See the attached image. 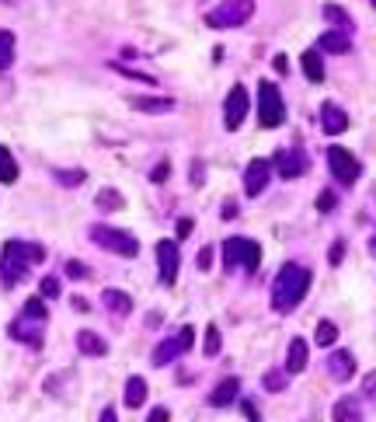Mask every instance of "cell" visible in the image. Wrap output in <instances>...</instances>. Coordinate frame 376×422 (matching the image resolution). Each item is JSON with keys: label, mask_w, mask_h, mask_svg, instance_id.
<instances>
[{"label": "cell", "mask_w": 376, "mask_h": 422, "mask_svg": "<svg viewBox=\"0 0 376 422\" xmlns=\"http://www.w3.org/2000/svg\"><path fill=\"white\" fill-rule=\"evenodd\" d=\"M268 175H272V161H265V157H254V161L247 164V171H244V192H247V195H258V192H265V185H268Z\"/></svg>", "instance_id": "7c38bea8"}, {"label": "cell", "mask_w": 376, "mask_h": 422, "mask_svg": "<svg viewBox=\"0 0 376 422\" xmlns=\"http://www.w3.org/2000/svg\"><path fill=\"white\" fill-rule=\"evenodd\" d=\"M300 370H306V342L293 339L286 349V373H300Z\"/></svg>", "instance_id": "ffe728a7"}, {"label": "cell", "mask_w": 376, "mask_h": 422, "mask_svg": "<svg viewBox=\"0 0 376 422\" xmlns=\"http://www.w3.org/2000/svg\"><path fill=\"white\" fill-rule=\"evenodd\" d=\"M95 202H98V209H108V213H112V209H122V206H126V199H122L119 188H101Z\"/></svg>", "instance_id": "4316f807"}, {"label": "cell", "mask_w": 376, "mask_h": 422, "mask_svg": "<svg viewBox=\"0 0 376 422\" xmlns=\"http://www.w3.org/2000/svg\"><path fill=\"white\" fill-rule=\"evenodd\" d=\"M101 422H119V415H115V408H112V405L101 412Z\"/></svg>", "instance_id": "c3c4849f"}, {"label": "cell", "mask_w": 376, "mask_h": 422, "mask_svg": "<svg viewBox=\"0 0 376 422\" xmlns=\"http://www.w3.org/2000/svg\"><path fill=\"white\" fill-rule=\"evenodd\" d=\"M167 175H171V161H161V164L150 171V181H157V185H161V181H167Z\"/></svg>", "instance_id": "74e56055"}, {"label": "cell", "mask_w": 376, "mask_h": 422, "mask_svg": "<svg viewBox=\"0 0 376 422\" xmlns=\"http://www.w3.org/2000/svg\"><path fill=\"white\" fill-rule=\"evenodd\" d=\"M178 262H181L178 245H174V241H157V266H161V283H164V286H174V279H178Z\"/></svg>", "instance_id": "8fae6325"}, {"label": "cell", "mask_w": 376, "mask_h": 422, "mask_svg": "<svg viewBox=\"0 0 376 422\" xmlns=\"http://www.w3.org/2000/svg\"><path fill=\"white\" fill-rule=\"evenodd\" d=\"M84 178H88V175L77 171V168H74V171H56V181H60V185H81Z\"/></svg>", "instance_id": "836d02e7"}, {"label": "cell", "mask_w": 376, "mask_h": 422, "mask_svg": "<svg viewBox=\"0 0 376 422\" xmlns=\"http://www.w3.org/2000/svg\"><path fill=\"white\" fill-rule=\"evenodd\" d=\"M192 339H195V328H192V325H185L178 335L164 339V342L154 349V366H167V363H174L178 356H185V352L192 349Z\"/></svg>", "instance_id": "52a82bcc"}, {"label": "cell", "mask_w": 376, "mask_h": 422, "mask_svg": "<svg viewBox=\"0 0 376 422\" xmlns=\"http://www.w3.org/2000/svg\"><path fill=\"white\" fill-rule=\"evenodd\" d=\"M244 415H247L251 422H261V419H258V408H254L251 401H244Z\"/></svg>", "instance_id": "bcb514c9"}, {"label": "cell", "mask_w": 376, "mask_h": 422, "mask_svg": "<svg viewBox=\"0 0 376 422\" xmlns=\"http://www.w3.org/2000/svg\"><path fill=\"white\" fill-rule=\"evenodd\" d=\"M67 276H70V279H88L91 269H88L84 262H67Z\"/></svg>", "instance_id": "8d00e7d4"}, {"label": "cell", "mask_w": 376, "mask_h": 422, "mask_svg": "<svg viewBox=\"0 0 376 422\" xmlns=\"http://www.w3.org/2000/svg\"><path fill=\"white\" fill-rule=\"evenodd\" d=\"M167 419H171V412L161 405V408H154V412H150V419H147V422H167Z\"/></svg>", "instance_id": "7bdbcfd3"}, {"label": "cell", "mask_w": 376, "mask_h": 422, "mask_svg": "<svg viewBox=\"0 0 376 422\" xmlns=\"http://www.w3.org/2000/svg\"><path fill=\"white\" fill-rule=\"evenodd\" d=\"M373 4H376V0H373Z\"/></svg>", "instance_id": "816d5d0a"}, {"label": "cell", "mask_w": 376, "mask_h": 422, "mask_svg": "<svg viewBox=\"0 0 376 422\" xmlns=\"http://www.w3.org/2000/svg\"><path fill=\"white\" fill-rule=\"evenodd\" d=\"M362 394H366V398H376V370L362 377Z\"/></svg>", "instance_id": "ab89813d"}, {"label": "cell", "mask_w": 376, "mask_h": 422, "mask_svg": "<svg viewBox=\"0 0 376 422\" xmlns=\"http://www.w3.org/2000/svg\"><path fill=\"white\" fill-rule=\"evenodd\" d=\"M300 63H303V74H306L310 84H320V81H324V63H320V53H317V49H306V53L300 56Z\"/></svg>", "instance_id": "44dd1931"}, {"label": "cell", "mask_w": 376, "mask_h": 422, "mask_svg": "<svg viewBox=\"0 0 376 422\" xmlns=\"http://www.w3.org/2000/svg\"><path fill=\"white\" fill-rule=\"evenodd\" d=\"M77 349L84 356H105L108 352V342L98 335V332H77Z\"/></svg>", "instance_id": "d6986e66"}, {"label": "cell", "mask_w": 376, "mask_h": 422, "mask_svg": "<svg viewBox=\"0 0 376 422\" xmlns=\"http://www.w3.org/2000/svg\"><path fill=\"white\" fill-rule=\"evenodd\" d=\"M237 394H240V380H237V377H227V380H220V384L213 387L209 405H213V408H227L230 401H237Z\"/></svg>", "instance_id": "2e32d148"}, {"label": "cell", "mask_w": 376, "mask_h": 422, "mask_svg": "<svg viewBox=\"0 0 376 422\" xmlns=\"http://www.w3.org/2000/svg\"><path fill=\"white\" fill-rule=\"evenodd\" d=\"M310 290V269L296 266V262H286L272 283V311L279 314H289Z\"/></svg>", "instance_id": "6da1fadb"}, {"label": "cell", "mask_w": 376, "mask_h": 422, "mask_svg": "<svg viewBox=\"0 0 376 422\" xmlns=\"http://www.w3.org/2000/svg\"><path fill=\"white\" fill-rule=\"evenodd\" d=\"M327 168L341 185H355L359 181V161L345 150V147H331L327 150Z\"/></svg>", "instance_id": "ba28073f"}, {"label": "cell", "mask_w": 376, "mask_h": 422, "mask_svg": "<svg viewBox=\"0 0 376 422\" xmlns=\"http://www.w3.org/2000/svg\"><path fill=\"white\" fill-rule=\"evenodd\" d=\"M11 339H18V342H25V346H42V321H32V318H18V321H11Z\"/></svg>", "instance_id": "5bb4252c"}, {"label": "cell", "mask_w": 376, "mask_h": 422, "mask_svg": "<svg viewBox=\"0 0 376 422\" xmlns=\"http://www.w3.org/2000/svg\"><path fill=\"white\" fill-rule=\"evenodd\" d=\"M265 387H268V391H282V387H286V373H282V370H268V373H265Z\"/></svg>", "instance_id": "e575fe53"}, {"label": "cell", "mask_w": 376, "mask_h": 422, "mask_svg": "<svg viewBox=\"0 0 376 422\" xmlns=\"http://www.w3.org/2000/svg\"><path fill=\"white\" fill-rule=\"evenodd\" d=\"M369 252H373V255H376V238H373V241H369Z\"/></svg>", "instance_id": "f907efd6"}, {"label": "cell", "mask_w": 376, "mask_h": 422, "mask_svg": "<svg viewBox=\"0 0 376 422\" xmlns=\"http://www.w3.org/2000/svg\"><path fill=\"white\" fill-rule=\"evenodd\" d=\"M220 346H223V342H220V328H216V325H209V328H206L202 352H206V356H220Z\"/></svg>", "instance_id": "4dcf8cb0"}, {"label": "cell", "mask_w": 376, "mask_h": 422, "mask_svg": "<svg viewBox=\"0 0 376 422\" xmlns=\"http://www.w3.org/2000/svg\"><path fill=\"white\" fill-rule=\"evenodd\" d=\"M258 122L265 129H275V126L286 122V102H282V95L272 81L258 84Z\"/></svg>", "instance_id": "5b68a950"}, {"label": "cell", "mask_w": 376, "mask_h": 422, "mask_svg": "<svg viewBox=\"0 0 376 422\" xmlns=\"http://www.w3.org/2000/svg\"><path fill=\"white\" fill-rule=\"evenodd\" d=\"M320 53H348L352 49V39H348V32H320Z\"/></svg>", "instance_id": "ac0fdd59"}, {"label": "cell", "mask_w": 376, "mask_h": 422, "mask_svg": "<svg viewBox=\"0 0 376 422\" xmlns=\"http://www.w3.org/2000/svg\"><path fill=\"white\" fill-rule=\"evenodd\" d=\"M70 304H74V307H77L81 314H88V311H91V304H88L84 297H70Z\"/></svg>", "instance_id": "f6af8a7d"}, {"label": "cell", "mask_w": 376, "mask_h": 422, "mask_svg": "<svg viewBox=\"0 0 376 422\" xmlns=\"http://www.w3.org/2000/svg\"><path fill=\"white\" fill-rule=\"evenodd\" d=\"M101 304H105L112 314H129V311H133V297L122 293V290H105V293H101Z\"/></svg>", "instance_id": "7402d4cb"}, {"label": "cell", "mask_w": 376, "mask_h": 422, "mask_svg": "<svg viewBox=\"0 0 376 422\" xmlns=\"http://www.w3.org/2000/svg\"><path fill=\"white\" fill-rule=\"evenodd\" d=\"M15 60V35L11 32H0V70H8Z\"/></svg>", "instance_id": "f1b7e54d"}, {"label": "cell", "mask_w": 376, "mask_h": 422, "mask_svg": "<svg viewBox=\"0 0 376 422\" xmlns=\"http://www.w3.org/2000/svg\"><path fill=\"white\" fill-rule=\"evenodd\" d=\"M272 168H275L282 178H300V175L306 171V154H303L300 147H282V150H275Z\"/></svg>", "instance_id": "30bf717a"}, {"label": "cell", "mask_w": 376, "mask_h": 422, "mask_svg": "<svg viewBox=\"0 0 376 422\" xmlns=\"http://www.w3.org/2000/svg\"><path fill=\"white\" fill-rule=\"evenodd\" d=\"M112 70H119V74H126V77H133V81H143V84H157L150 74H140V70H129V67H119V63H112Z\"/></svg>", "instance_id": "d590c367"}, {"label": "cell", "mask_w": 376, "mask_h": 422, "mask_svg": "<svg viewBox=\"0 0 376 422\" xmlns=\"http://www.w3.org/2000/svg\"><path fill=\"white\" fill-rule=\"evenodd\" d=\"M39 297H42V300H56V297H60V279H56V276H46Z\"/></svg>", "instance_id": "1f68e13d"}, {"label": "cell", "mask_w": 376, "mask_h": 422, "mask_svg": "<svg viewBox=\"0 0 376 422\" xmlns=\"http://www.w3.org/2000/svg\"><path fill=\"white\" fill-rule=\"evenodd\" d=\"M234 213H237V202H227V206H223V217H227V220H230V217H234Z\"/></svg>", "instance_id": "681fc988"}, {"label": "cell", "mask_w": 376, "mask_h": 422, "mask_svg": "<svg viewBox=\"0 0 376 422\" xmlns=\"http://www.w3.org/2000/svg\"><path fill=\"white\" fill-rule=\"evenodd\" d=\"M251 15H254V0H223V4H216L206 15V25L209 29H237V25L251 22Z\"/></svg>", "instance_id": "277c9868"}, {"label": "cell", "mask_w": 376, "mask_h": 422, "mask_svg": "<svg viewBox=\"0 0 376 422\" xmlns=\"http://www.w3.org/2000/svg\"><path fill=\"white\" fill-rule=\"evenodd\" d=\"M223 266L234 273V269H247V273H254L258 266H261V248H258V241H251V238H227L223 241Z\"/></svg>", "instance_id": "3957f363"}, {"label": "cell", "mask_w": 376, "mask_h": 422, "mask_svg": "<svg viewBox=\"0 0 376 422\" xmlns=\"http://www.w3.org/2000/svg\"><path fill=\"white\" fill-rule=\"evenodd\" d=\"M91 241L101 245V248H108V252H115V255H122V259H136L140 255V241L133 234L119 231V227L98 224V227H91Z\"/></svg>", "instance_id": "8992f818"}, {"label": "cell", "mask_w": 376, "mask_h": 422, "mask_svg": "<svg viewBox=\"0 0 376 422\" xmlns=\"http://www.w3.org/2000/svg\"><path fill=\"white\" fill-rule=\"evenodd\" d=\"M324 18H327L331 25H338V32H352V29H355L352 15H348L345 8H338V4H324Z\"/></svg>", "instance_id": "d4e9b609"}, {"label": "cell", "mask_w": 376, "mask_h": 422, "mask_svg": "<svg viewBox=\"0 0 376 422\" xmlns=\"http://www.w3.org/2000/svg\"><path fill=\"white\" fill-rule=\"evenodd\" d=\"M247 108H251V98H247V88H230V95H227V102H223V126L227 129H240V122H244V115H247Z\"/></svg>", "instance_id": "9c48e42d"}, {"label": "cell", "mask_w": 376, "mask_h": 422, "mask_svg": "<svg viewBox=\"0 0 376 422\" xmlns=\"http://www.w3.org/2000/svg\"><path fill=\"white\" fill-rule=\"evenodd\" d=\"M147 401V380L143 377H129L126 380V405L129 408H140Z\"/></svg>", "instance_id": "484cf974"}, {"label": "cell", "mask_w": 376, "mask_h": 422, "mask_svg": "<svg viewBox=\"0 0 376 422\" xmlns=\"http://www.w3.org/2000/svg\"><path fill=\"white\" fill-rule=\"evenodd\" d=\"M341 259H345V241H334L331 252H327V262L331 266H341Z\"/></svg>", "instance_id": "f35d334b"}, {"label": "cell", "mask_w": 376, "mask_h": 422, "mask_svg": "<svg viewBox=\"0 0 376 422\" xmlns=\"http://www.w3.org/2000/svg\"><path fill=\"white\" fill-rule=\"evenodd\" d=\"M129 105L136 112H147V115H164V112L174 108V98H147V95H136V98H129Z\"/></svg>", "instance_id": "e0dca14e"}, {"label": "cell", "mask_w": 376, "mask_h": 422, "mask_svg": "<svg viewBox=\"0 0 376 422\" xmlns=\"http://www.w3.org/2000/svg\"><path fill=\"white\" fill-rule=\"evenodd\" d=\"M334 206H338V195H334L331 188H324V192L317 195V209H320V213H331Z\"/></svg>", "instance_id": "d6a6232c"}, {"label": "cell", "mask_w": 376, "mask_h": 422, "mask_svg": "<svg viewBox=\"0 0 376 422\" xmlns=\"http://www.w3.org/2000/svg\"><path fill=\"white\" fill-rule=\"evenodd\" d=\"M313 342H317V346H334V342H338V325H334V321H327V318H324V321H317Z\"/></svg>", "instance_id": "83f0119b"}, {"label": "cell", "mask_w": 376, "mask_h": 422, "mask_svg": "<svg viewBox=\"0 0 376 422\" xmlns=\"http://www.w3.org/2000/svg\"><path fill=\"white\" fill-rule=\"evenodd\" d=\"M192 227H195V224H192V220H188V217H181V220H178V238H181V241H185V238H188V234H192Z\"/></svg>", "instance_id": "60d3db41"}, {"label": "cell", "mask_w": 376, "mask_h": 422, "mask_svg": "<svg viewBox=\"0 0 376 422\" xmlns=\"http://www.w3.org/2000/svg\"><path fill=\"white\" fill-rule=\"evenodd\" d=\"M192 185H202V161H192Z\"/></svg>", "instance_id": "ee69618b"}, {"label": "cell", "mask_w": 376, "mask_h": 422, "mask_svg": "<svg viewBox=\"0 0 376 422\" xmlns=\"http://www.w3.org/2000/svg\"><path fill=\"white\" fill-rule=\"evenodd\" d=\"M0 181H4V185L18 181V161H15V154L4 143H0Z\"/></svg>", "instance_id": "cb8c5ba5"}, {"label": "cell", "mask_w": 376, "mask_h": 422, "mask_svg": "<svg viewBox=\"0 0 376 422\" xmlns=\"http://www.w3.org/2000/svg\"><path fill=\"white\" fill-rule=\"evenodd\" d=\"M331 415H334V422H362V405L355 398H341Z\"/></svg>", "instance_id": "603a6c76"}, {"label": "cell", "mask_w": 376, "mask_h": 422, "mask_svg": "<svg viewBox=\"0 0 376 422\" xmlns=\"http://www.w3.org/2000/svg\"><path fill=\"white\" fill-rule=\"evenodd\" d=\"M22 314L32 318V321H46V300L42 297H28L25 307H22Z\"/></svg>", "instance_id": "f546056e"}, {"label": "cell", "mask_w": 376, "mask_h": 422, "mask_svg": "<svg viewBox=\"0 0 376 422\" xmlns=\"http://www.w3.org/2000/svg\"><path fill=\"white\" fill-rule=\"evenodd\" d=\"M320 129H324L327 136L345 133V129H348V112H345L341 105H334V102H324V105H320Z\"/></svg>", "instance_id": "4fadbf2b"}, {"label": "cell", "mask_w": 376, "mask_h": 422, "mask_svg": "<svg viewBox=\"0 0 376 422\" xmlns=\"http://www.w3.org/2000/svg\"><path fill=\"white\" fill-rule=\"evenodd\" d=\"M327 373H331V380H348V377L355 373V356H352L348 349L331 352V359H327Z\"/></svg>", "instance_id": "9a60e30c"}, {"label": "cell", "mask_w": 376, "mask_h": 422, "mask_svg": "<svg viewBox=\"0 0 376 422\" xmlns=\"http://www.w3.org/2000/svg\"><path fill=\"white\" fill-rule=\"evenodd\" d=\"M46 262V248L42 245H25V241H8L4 255H0V279L8 286H18L28 276V266Z\"/></svg>", "instance_id": "7a4b0ae2"}, {"label": "cell", "mask_w": 376, "mask_h": 422, "mask_svg": "<svg viewBox=\"0 0 376 422\" xmlns=\"http://www.w3.org/2000/svg\"><path fill=\"white\" fill-rule=\"evenodd\" d=\"M272 63H275V70H279V74H286V70H289V63H286V56H282V53H279Z\"/></svg>", "instance_id": "7dc6e473"}, {"label": "cell", "mask_w": 376, "mask_h": 422, "mask_svg": "<svg viewBox=\"0 0 376 422\" xmlns=\"http://www.w3.org/2000/svg\"><path fill=\"white\" fill-rule=\"evenodd\" d=\"M209 266H213V248L206 245V248L199 252V269H209Z\"/></svg>", "instance_id": "b9f144b4"}]
</instances>
